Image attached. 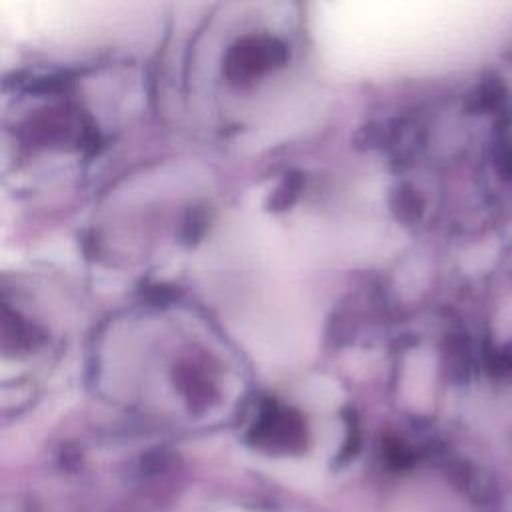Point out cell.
I'll list each match as a JSON object with an SVG mask.
<instances>
[{
  "instance_id": "6da1fadb",
  "label": "cell",
  "mask_w": 512,
  "mask_h": 512,
  "mask_svg": "<svg viewBox=\"0 0 512 512\" xmlns=\"http://www.w3.org/2000/svg\"><path fill=\"white\" fill-rule=\"evenodd\" d=\"M22 512H38V508H36L34 502H30V504H26V506L22 508Z\"/></svg>"
}]
</instances>
